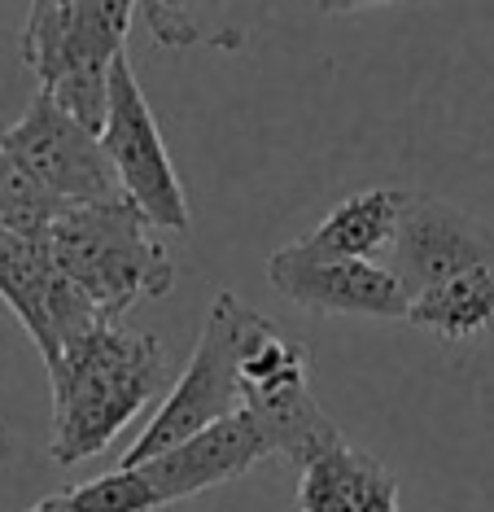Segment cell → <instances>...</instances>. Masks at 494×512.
Returning a JSON list of instances; mask_svg holds the SVG:
<instances>
[{
	"instance_id": "1",
	"label": "cell",
	"mask_w": 494,
	"mask_h": 512,
	"mask_svg": "<svg viewBox=\"0 0 494 512\" xmlns=\"http://www.w3.org/2000/svg\"><path fill=\"white\" fill-rule=\"evenodd\" d=\"M53 434L49 460L57 469L97 456L149 403L167 390L171 368L154 333L132 329L123 316H101L49 368Z\"/></svg>"
},
{
	"instance_id": "2",
	"label": "cell",
	"mask_w": 494,
	"mask_h": 512,
	"mask_svg": "<svg viewBox=\"0 0 494 512\" xmlns=\"http://www.w3.org/2000/svg\"><path fill=\"white\" fill-rule=\"evenodd\" d=\"M57 267L97 302L105 316H127L140 298H167L175 259L132 197L62 206L44 228Z\"/></svg>"
},
{
	"instance_id": "3",
	"label": "cell",
	"mask_w": 494,
	"mask_h": 512,
	"mask_svg": "<svg viewBox=\"0 0 494 512\" xmlns=\"http://www.w3.org/2000/svg\"><path fill=\"white\" fill-rule=\"evenodd\" d=\"M140 0H57L31 5L22 22V62L40 79V92L101 132L110 106L114 57L127 49V27Z\"/></svg>"
},
{
	"instance_id": "4",
	"label": "cell",
	"mask_w": 494,
	"mask_h": 512,
	"mask_svg": "<svg viewBox=\"0 0 494 512\" xmlns=\"http://www.w3.org/2000/svg\"><path fill=\"white\" fill-rule=\"evenodd\" d=\"M241 390L245 412L272 442V456H285L298 469L341 438V429L315 403L307 346L254 307H245L241 320Z\"/></svg>"
},
{
	"instance_id": "5",
	"label": "cell",
	"mask_w": 494,
	"mask_h": 512,
	"mask_svg": "<svg viewBox=\"0 0 494 512\" xmlns=\"http://www.w3.org/2000/svg\"><path fill=\"white\" fill-rule=\"evenodd\" d=\"M241 320H245V302L237 294H228V289L215 294L202 333H197V346H193V355H188L184 372L175 377L167 403L154 412V421L140 429V438L127 447V456L119 464H140V460L158 456V451L175 447V442L193 438L197 429L241 412L245 407Z\"/></svg>"
},
{
	"instance_id": "6",
	"label": "cell",
	"mask_w": 494,
	"mask_h": 512,
	"mask_svg": "<svg viewBox=\"0 0 494 512\" xmlns=\"http://www.w3.org/2000/svg\"><path fill=\"white\" fill-rule=\"evenodd\" d=\"M101 145L114 162L123 193L149 215V224L162 232H188L193 215H188L184 184L175 176V162L167 154V141L158 132V119L145 101V88L132 71L127 49L114 57L110 71V106H105L101 123Z\"/></svg>"
},
{
	"instance_id": "7",
	"label": "cell",
	"mask_w": 494,
	"mask_h": 512,
	"mask_svg": "<svg viewBox=\"0 0 494 512\" xmlns=\"http://www.w3.org/2000/svg\"><path fill=\"white\" fill-rule=\"evenodd\" d=\"M5 145L14 158L31 171L53 202L62 206H84V202H110V197H127L114 162L101 145V132L66 114L49 92H35L31 106L22 110L14 127H5Z\"/></svg>"
},
{
	"instance_id": "8",
	"label": "cell",
	"mask_w": 494,
	"mask_h": 512,
	"mask_svg": "<svg viewBox=\"0 0 494 512\" xmlns=\"http://www.w3.org/2000/svg\"><path fill=\"white\" fill-rule=\"evenodd\" d=\"M0 302L22 320L44 368H53L79 333L105 311L57 267L44 232L0 228Z\"/></svg>"
},
{
	"instance_id": "9",
	"label": "cell",
	"mask_w": 494,
	"mask_h": 512,
	"mask_svg": "<svg viewBox=\"0 0 494 512\" xmlns=\"http://www.w3.org/2000/svg\"><path fill=\"white\" fill-rule=\"evenodd\" d=\"M486 259H494V228L486 219L446 202V197L407 193L394 241L381 263L398 276L407 298H416Z\"/></svg>"
},
{
	"instance_id": "10",
	"label": "cell",
	"mask_w": 494,
	"mask_h": 512,
	"mask_svg": "<svg viewBox=\"0 0 494 512\" xmlns=\"http://www.w3.org/2000/svg\"><path fill=\"white\" fill-rule=\"evenodd\" d=\"M267 281L315 316L407 320L411 307L398 276L376 259H311L298 246H280L267 259Z\"/></svg>"
},
{
	"instance_id": "11",
	"label": "cell",
	"mask_w": 494,
	"mask_h": 512,
	"mask_svg": "<svg viewBox=\"0 0 494 512\" xmlns=\"http://www.w3.org/2000/svg\"><path fill=\"white\" fill-rule=\"evenodd\" d=\"M267 456H272V442H267L254 416L241 407L237 416H223V421L197 429L193 438L175 442V447L158 451V456H149L140 464H149V473L158 477L167 499L180 504V499H193L210 491V486L237 482V477H245Z\"/></svg>"
},
{
	"instance_id": "12",
	"label": "cell",
	"mask_w": 494,
	"mask_h": 512,
	"mask_svg": "<svg viewBox=\"0 0 494 512\" xmlns=\"http://www.w3.org/2000/svg\"><path fill=\"white\" fill-rule=\"evenodd\" d=\"M276 9L280 0H140V18L162 49L219 53H241Z\"/></svg>"
},
{
	"instance_id": "13",
	"label": "cell",
	"mask_w": 494,
	"mask_h": 512,
	"mask_svg": "<svg viewBox=\"0 0 494 512\" xmlns=\"http://www.w3.org/2000/svg\"><path fill=\"white\" fill-rule=\"evenodd\" d=\"M302 512H398V482L376 456L337 438L298 469Z\"/></svg>"
},
{
	"instance_id": "14",
	"label": "cell",
	"mask_w": 494,
	"mask_h": 512,
	"mask_svg": "<svg viewBox=\"0 0 494 512\" xmlns=\"http://www.w3.org/2000/svg\"><path fill=\"white\" fill-rule=\"evenodd\" d=\"M407 189H363L346 202H337L307 237L293 246L311 259H385L398 228V211H403Z\"/></svg>"
},
{
	"instance_id": "15",
	"label": "cell",
	"mask_w": 494,
	"mask_h": 512,
	"mask_svg": "<svg viewBox=\"0 0 494 512\" xmlns=\"http://www.w3.org/2000/svg\"><path fill=\"white\" fill-rule=\"evenodd\" d=\"M407 324L442 337V342H468V337L490 333L494 329V259L416 294L407 307Z\"/></svg>"
},
{
	"instance_id": "16",
	"label": "cell",
	"mask_w": 494,
	"mask_h": 512,
	"mask_svg": "<svg viewBox=\"0 0 494 512\" xmlns=\"http://www.w3.org/2000/svg\"><path fill=\"white\" fill-rule=\"evenodd\" d=\"M162 508H171V499L158 486V477L149 473V464H119L114 473L92 477L84 486L35 499L27 512H162Z\"/></svg>"
},
{
	"instance_id": "17",
	"label": "cell",
	"mask_w": 494,
	"mask_h": 512,
	"mask_svg": "<svg viewBox=\"0 0 494 512\" xmlns=\"http://www.w3.org/2000/svg\"><path fill=\"white\" fill-rule=\"evenodd\" d=\"M57 211H62V202H53V197L31 180V171L14 158V149L0 136V228L44 232Z\"/></svg>"
},
{
	"instance_id": "18",
	"label": "cell",
	"mask_w": 494,
	"mask_h": 512,
	"mask_svg": "<svg viewBox=\"0 0 494 512\" xmlns=\"http://www.w3.org/2000/svg\"><path fill=\"white\" fill-rule=\"evenodd\" d=\"M320 14H350V9H368V0H315Z\"/></svg>"
},
{
	"instance_id": "19",
	"label": "cell",
	"mask_w": 494,
	"mask_h": 512,
	"mask_svg": "<svg viewBox=\"0 0 494 512\" xmlns=\"http://www.w3.org/2000/svg\"><path fill=\"white\" fill-rule=\"evenodd\" d=\"M368 5H394V0H368Z\"/></svg>"
},
{
	"instance_id": "20",
	"label": "cell",
	"mask_w": 494,
	"mask_h": 512,
	"mask_svg": "<svg viewBox=\"0 0 494 512\" xmlns=\"http://www.w3.org/2000/svg\"><path fill=\"white\" fill-rule=\"evenodd\" d=\"M31 5H57V0H31Z\"/></svg>"
}]
</instances>
